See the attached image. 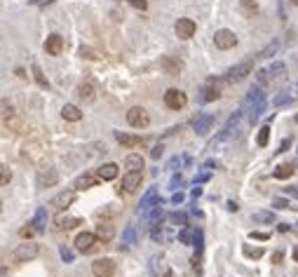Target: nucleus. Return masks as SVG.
<instances>
[{
    "label": "nucleus",
    "instance_id": "f257e3e1",
    "mask_svg": "<svg viewBox=\"0 0 298 277\" xmlns=\"http://www.w3.org/2000/svg\"><path fill=\"white\" fill-rule=\"evenodd\" d=\"M244 106L249 108V120H258V116L266 110V94H263V90L260 87H252L249 90V96H246Z\"/></svg>",
    "mask_w": 298,
    "mask_h": 277
},
{
    "label": "nucleus",
    "instance_id": "f03ea898",
    "mask_svg": "<svg viewBox=\"0 0 298 277\" xmlns=\"http://www.w3.org/2000/svg\"><path fill=\"white\" fill-rule=\"evenodd\" d=\"M127 122L132 124V127H136V130H141V127H148L150 124V116H148V110L141 106H134L127 110Z\"/></svg>",
    "mask_w": 298,
    "mask_h": 277
},
{
    "label": "nucleus",
    "instance_id": "7ed1b4c3",
    "mask_svg": "<svg viewBox=\"0 0 298 277\" xmlns=\"http://www.w3.org/2000/svg\"><path fill=\"white\" fill-rule=\"evenodd\" d=\"M252 62H242L237 64V66H232V68L226 70V82H240V80H244L249 73H252Z\"/></svg>",
    "mask_w": 298,
    "mask_h": 277
},
{
    "label": "nucleus",
    "instance_id": "20e7f679",
    "mask_svg": "<svg viewBox=\"0 0 298 277\" xmlns=\"http://www.w3.org/2000/svg\"><path fill=\"white\" fill-rule=\"evenodd\" d=\"M186 104H188V96L181 90H167L164 92V106L172 108V110H181Z\"/></svg>",
    "mask_w": 298,
    "mask_h": 277
},
{
    "label": "nucleus",
    "instance_id": "39448f33",
    "mask_svg": "<svg viewBox=\"0 0 298 277\" xmlns=\"http://www.w3.org/2000/svg\"><path fill=\"white\" fill-rule=\"evenodd\" d=\"M38 244L36 242H24V244H19L14 249V258L16 261H22V263H26V261H33L36 256H38Z\"/></svg>",
    "mask_w": 298,
    "mask_h": 277
},
{
    "label": "nucleus",
    "instance_id": "423d86ee",
    "mask_svg": "<svg viewBox=\"0 0 298 277\" xmlns=\"http://www.w3.org/2000/svg\"><path fill=\"white\" fill-rule=\"evenodd\" d=\"M202 96H200V99L204 101V104H209V101H216L218 99V96H221V82H218V80H216V78H209V80H206V85L202 87Z\"/></svg>",
    "mask_w": 298,
    "mask_h": 277
},
{
    "label": "nucleus",
    "instance_id": "0eeeda50",
    "mask_svg": "<svg viewBox=\"0 0 298 277\" xmlns=\"http://www.w3.org/2000/svg\"><path fill=\"white\" fill-rule=\"evenodd\" d=\"M195 22L192 19H188V16H181L178 22H176V26H174V31H176V36L181 40H188V38H192L195 36Z\"/></svg>",
    "mask_w": 298,
    "mask_h": 277
},
{
    "label": "nucleus",
    "instance_id": "6e6552de",
    "mask_svg": "<svg viewBox=\"0 0 298 277\" xmlns=\"http://www.w3.org/2000/svg\"><path fill=\"white\" fill-rule=\"evenodd\" d=\"M214 42L218 50H230V47L237 45V36L232 31H228V28H221V31L214 33Z\"/></svg>",
    "mask_w": 298,
    "mask_h": 277
},
{
    "label": "nucleus",
    "instance_id": "1a4fd4ad",
    "mask_svg": "<svg viewBox=\"0 0 298 277\" xmlns=\"http://www.w3.org/2000/svg\"><path fill=\"white\" fill-rule=\"evenodd\" d=\"M296 99H298V82H294L291 87L282 90V92H280L275 99H272V106L282 108V106H286V104H291V101H296Z\"/></svg>",
    "mask_w": 298,
    "mask_h": 277
},
{
    "label": "nucleus",
    "instance_id": "9d476101",
    "mask_svg": "<svg viewBox=\"0 0 298 277\" xmlns=\"http://www.w3.org/2000/svg\"><path fill=\"white\" fill-rule=\"evenodd\" d=\"M158 204H164V202L158 198V190H155V188H150V190H148L144 198H141V204H138V214H148V212H150V209H155Z\"/></svg>",
    "mask_w": 298,
    "mask_h": 277
},
{
    "label": "nucleus",
    "instance_id": "9b49d317",
    "mask_svg": "<svg viewBox=\"0 0 298 277\" xmlns=\"http://www.w3.org/2000/svg\"><path fill=\"white\" fill-rule=\"evenodd\" d=\"M92 272L94 277H110L115 272V263L110 258H96L92 263Z\"/></svg>",
    "mask_w": 298,
    "mask_h": 277
},
{
    "label": "nucleus",
    "instance_id": "f8f14e48",
    "mask_svg": "<svg viewBox=\"0 0 298 277\" xmlns=\"http://www.w3.org/2000/svg\"><path fill=\"white\" fill-rule=\"evenodd\" d=\"M96 232H80L76 238V249L78 252H82V254H87V252H92L94 249V242H96Z\"/></svg>",
    "mask_w": 298,
    "mask_h": 277
},
{
    "label": "nucleus",
    "instance_id": "ddd939ff",
    "mask_svg": "<svg viewBox=\"0 0 298 277\" xmlns=\"http://www.w3.org/2000/svg\"><path fill=\"white\" fill-rule=\"evenodd\" d=\"M64 50V38L59 36V33H52V36H47L45 40V52L52 54V56H59Z\"/></svg>",
    "mask_w": 298,
    "mask_h": 277
},
{
    "label": "nucleus",
    "instance_id": "4468645a",
    "mask_svg": "<svg viewBox=\"0 0 298 277\" xmlns=\"http://www.w3.org/2000/svg\"><path fill=\"white\" fill-rule=\"evenodd\" d=\"M76 202V192L73 190H64V192H59V195H54L52 198V207H56V209H66V207H70Z\"/></svg>",
    "mask_w": 298,
    "mask_h": 277
},
{
    "label": "nucleus",
    "instance_id": "2eb2a0df",
    "mask_svg": "<svg viewBox=\"0 0 298 277\" xmlns=\"http://www.w3.org/2000/svg\"><path fill=\"white\" fill-rule=\"evenodd\" d=\"M141 178H144L141 172H130V174L122 176V186H120V188H124V192H134L138 186H141Z\"/></svg>",
    "mask_w": 298,
    "mask_h": 277
},
{
    "label": "nucleus",
    "instance_id": "dca6fc26",
    "mask_svg": "<svg viewBox=\"0 0 298 277\" xmlns=\"http://www.w3.org/2000/svg\"><path fill=\"white\" fill-rule=\"evenodd\" d=\"M212 124H214V116H209V113H202L192 120V130L198 132V134H206V132L212 130Z\"/></svg>",
    "mask_w": 298,
    "mask_h": 277
},
{
    "label": "nucleus",
    "instance_id": "f3484780",
    "mask_svg": "<svg viewBox=\"0 0 298 277\" xmlns=\"http://www.w3.org/2000/svg\"><path fill=\"white\" fill-rule=\"evenodd\" d=\"M54 224H56V228H59V230H70V228H76V226H82V218L70 216V214H59Z\"/></svg>",
    "mask_w": 298,
    "mask_h": 277
},
{
    "label": "nucleus",
    "instance_id": "a211bd4d",
    "mask_svg": "<svg viewBox=\"0 0 298 277\" xmlns=\"http://www.w3.org/2000/svg\"><path fill=\"white\" fill-rule=\"evenodd\" d=\"M115 141H118V144H122L124 148L144 146V138H141V136H134V134H124V132H115Z\"/></svg>",
    "mask_w": 298,
    "mask_h": 277
},
{
    "label": "nucleus",
    "instance_id": "6ab92c4d",
    "mask_svg": "<svg viewBox=\"0 0 298 277\" xmlns=\"http://www.w3.org/2000/svg\"><path fill=\"white\" fill-rule=\"evenodd\" d=\"M59 181V174L54 170H40L38 172V188H52Z\"/></svg>",
    "mask_w": 298,
    "mask_h": 277
},
{
    "label": "nucleus",
    "instance_id": "aec40b11",
    "mask_svg": "<svg viewBox=\"0 0 298 277\" xmlns=\"http://www.w3.org/2000/svg\"><path fill=\"white\" fill-rule=\"evenodd\" d=\"M162 68L167 70V76H178L181 68H184V64L178 62V59H174V56H164L162 59Z\"/></svg>",
    "mask_w": 298,
    "mask_h": 277
},
{
    "label": "nucleus",
    "instance_id": "412c9836",
    "mask_svg": "<svg viewBox=\"0 0 298 277\" xmlns=\"http://www.w3.org/2000/svg\"><path fill=\"white\" fill-rule=\"evenodd\" d=\"M62 116H64V120L78 122V120H82V110H80L78 106H73V104H66V106L62 108Z\"/></svg>",
    "mask_w": 298,
    "mask_h": 277
},
{
    "label": "nucleus",
    "instance_id": "4be33fe9",
    "mask_svg": "<svg viewBox=\"0 0 298 277\" xmlns=\"http://www.w3.org/2000/svg\"><path fill=\"white\" fill-rule=\"evenodd\" d=\"M124 167L130 172H141L144 170V158L138 153H130L127 158H124Z\"/></svg>",
    "mask_w": 298,
    "mask_h": 277
},
{
    "label": "nucleus",
    "instance_id": "5701e85b",
    "mask_svg": "<svg viewBox=\"0 0 298 277\" xmlns=\"http://www.w3.org/2000/svg\"><path fill=\"white\" fill-rule=\"evenodd\" d=\"M96 238H99L101 242H110V240L115 238V228L110 224H99L96 226Z\"/></svg>",
    "mask_w": 298,
    "mask_h": 277
},
{
    "label": "nucleus",
    "instance_id": "b1692460",
    "mask_svg": "<svg viewBox=\"0 0 298 277\" xmlns=\"http://www.w3.org/2000/svg\"><path fill=\"white\" fill-rule=\"evenodd\" d=\"M115 176H118V164L108 162V164L99 167V178H101V181H113Z\"/></svg>",
    "mask_w": 298,
    "mask_h": 277
},
{
    "label": "nucleus",
    "instance_id": "393cba45",
    "mask_svg": "<svg viewBox=\"0 0 298 277\" xmlns=\"http://www.w3.org/2000/svg\"><path fill=\"white\" fill-rule=\"evenodd\" d=\"M31 224H33V228H36L38 232L45 230V226H47V209L45 207H38V212H36V218H33Z\"/></svg>",
    "mask_w": 298,
    "mask_h": 277
},
{
    "label": "nucleus",
    "instance_id": "a878e982",
    "mask_svg": "<svg viewBox=\"0 0 298 277\" xmlns=\"http://www.w3.org/2000/svg\"><path fill=\"white\" fill-rule=\"evenodd\" d=\"M96 181H99V178L94 176V174H82V176L76 178V188H78V190H84V188H92V186H96Z\"/></svg>",
    "mask_w": 298,
    "mask_h": 277
},
{
    "label": "nucleus",
    "instance_id": "bb28decb",
    "mask_svg": "<svg viewBox=\"0 0 298 277\" xmlns=\"http://www.w3.org/2000/svg\"><path fill=\"white\" fill-rule=\"evenodd\" d=\"M78 96L84 101V104H92L94 101V87L90 82H82V85L78 87Z\"/></svg>",
    "mask_w": 298,
    "mask_h": 277
},
{
    "label": "nucleus",
    "instance_id": "cd10ccee",
    "mask_svg": "<svg viewBox=\"0 0 298 277\" xmlns=\"http://www.w3.org/2000/svg\"><path fill=\"white\" fill-rule=\"evenodd\" d=\"M31 73H33V78H36V82H38L42 90H50V80L45 78V73H42V68H40L38 64H31Z\"/></svg>",
    "mask_w": 298,
    "mask_h": 277
},
{
    "label": "nucleus",
    "instance_id": "c85d7f7f",
    "mask_svg": "<svg viewBox=\"0 0 298 277\" xmlns=\"http://www.w3.org/2000/svg\"><path fill=\"white\" fill-rule=\"evenodd\" d=\"M277 50H280V40H272V42H268L258 54H256V59H268V56H275Z\"/></svg>",
    "mask_w": 298,
    "mask_h": 277
},
{
    "label": "nucleus",
    "instance_id": "c756f323",
    "mask_svg": "<svg viewBox=\"0 0 298 277\" xmlns=\"http://www.w3.org/2000/svg\"><path fill=\"white\" fill-rule=\"evenodd\" d=\"M268 73H270V80H272V78H275V80H282V78L286 76V68H284V64L275 62L270 68H268Z\"/></svg>",
    "mask_w": 298,
    "mask_h": 277
},
{
    "label": "nucleus",
    "instance_id": "7c9ffc66",
    "mask_svg": "<svg viewBox=\"0 0 298 277\" xmlns=\"http://www.w3.org/2000/svg\"><path fill=\"white\" fill-rule=\"evenodd\" d=\"M294 174V167L291 164H277L275 170H272V176L275 178H289Z\"/></svg>",
    "mask_w": 298,
    "mask_h": 277
},
{
    "label": "nucleus",
    "instance_id": "2f4dec72",
    "mask_svg": "<svg viewBox=\"0 0 298 277\" xmlns=\"http://www.w3.org/2000/svg\"><path fill=\"white\" fill-rule=\"evenodd\" d=\"M136 230H134V226H127L124 228V232H122V244H127V246H132V244H136Z\"/></svg>",
    "mask_w": 298,
    "mask_h": 277
},
{
    "label": "nucleus",
    "instance_id": "473e14b6",
    "mask_svg": "<svg viewBox=\"0 0 298 277\" xmlns=\"http://www.w3.org/2000/svg\"><path fill=\"white\" fill-rule=\"evenodd\" d=\"M242 254H244L246 258H260V256H263V249H260V246L244 244V246H242Z\"/></svg>",
    "mask_w": 298,
    "mask_h": 277
},
{
    "label": "nucleus",
    "instance_id": "72a5a7b5",
    "mask_svg": "<svg viewBox=\"0 0 298 277\" xmlns=\"http://www.w3.org/2000/svg\"><path fill=\"white\" fill-rule=\"evenodd\" d=\"M178 242H181V244H190V242H195V230H192V228H184V230L178 232Z\"/></svg>",
    "mask_w": 298,
    "mask_h": 277
},
{
    "label": "nucleus",
    "instance_id": "f704fd0d",
    "mask_svg": "<svg viewBox=\"0 0 298 277\" xmlns=\"http://www.w3.org/2000/svg\"><path fill=\"white\" fill-rule=\"evenodd\" d=\"M256 141H258V146H260V148H266V146H268V141H270V124H263V127H260L258 138H256Z\"/></svg>",
    "mask_w": 298,
    "mask_h": 277
},
{
    "label": "nucleus",
    "instance_id": "c9c22d12",
    "mask_svg": "<svg viewBox=\"0 0 298 277\" xmlns=\"http://www.w3.org/2000/svg\"><path fill=\"white\" fill-rule=\"evenodd\" d=\"M80 56H82V59H90V62L101 59V54L96 52V50H92V47H80Z\"/></svg>",
    "mask_w": 298,
    "mask_h": 277
},
{
    "label": "nucleus",
    "instance_id": "e433bc0d",
    "mask_svg": "<svg viewBox=\"0 0 298 277\" xmlns=\"http://www.w3.org/2000/svg\"><path fill=\"white\" fill-rule=\"evenodd\" d=\"M240 5H242V10H244V14H256L258 12V5L254 2V0H240Z\"/></svg>",
    "mask_w": 298,
    "mask_h": 277
},
{
    "label": "nucleus",
    "instance_id": "4c0bfd02",
    "mask_svg": "<svg viewBox=\"0 0 298 277\" xmlns=\"http://www.w3.org/2000/svg\"><path fill=\"white\" fill-rule=\"evenodd\" d=\"M254 221L256 224H272V212H256Z\"/></svg>",
    "mask_w": 298,
    "mask_h": 277
},
{
    "label": "nucleus",
    "instance_id": "58836bf2",
    "mask_svg": "<svg viewBox=\"0 0 298 277\" xmlns=\"http://www.w3.org/2000/svg\"><path fill=\"white\" fill-rule=\"evenodd\" d=\"M169 221H172V224H176V226H186L188 216H186L184 212H172V214H169Z\"/></svg>",
    "mask_w": 298,
    "mask_h": 277
},
{
    "label": "nucleus",
    "instance_id": "ea45409f",
    "mask_svg": "<svg viewBox=\"0 0 298 277\" xmlns=\"http://www.w3.org/2000/svg\"><path fill=\"white\" fill-rule=\"evenodd\" d=\"M162 218H164V212H162V204H158V207L153 209V214H150V224L158 226V224L162 221Z\"/></svg>",
    "mask_w": 298,
    "mask_h": 277
},
{
    "label": "nucleus",
    "instance_id": "a19ab883",
    "mask_svg": "<svg viewBox=\"0 0 298 277\" xmlns=\"http://www.w3.org/2000/svg\"><path fill=\"white\" fill-rule=\"evenodd\" d=\"M256 80H258L260 85H268V82H270V73H268V68H260L258 73H256Z\"/></svg>",
    "mask_w": 298,
    "mask_h": 277
},
{
    "label": "nucleus",
    "instance_id": "79ce46f5",
    "mask_svg": "<svg viewBox=\"0 0 298 277\" xmlns=\"http://www.w3.org/2000/svg\"><path fill=\"white\" fill-rule=\"evenodd\" d=\"M59 254H62L64 263H73V252H70L68 246H62V249H59Z\"/></svg>",
    "mask_w": 298,
    "mask_h": 277
},
{
    "label": "nucleus",
    "instance_id": "37998d69",
    "mask_svg": "<svg viewBox=\"0 0 298 277\" xmlns=\"http://www.w3.org/2000/svg\"><path fill=\"white\" fill-rule=\"evenodd\" d=\"M0 172H2V178H0V184L8 186L10 178H12V174H10V167H8V164H2V167H0Z\"/></svg>",
    "mask_w": 298,
    "mask_h": 277
},
{
    "label": "nucleus",
    "instance_id": "c03bdc74",
    "mask_svg": "<svg viewBox=\"0 0 298 277\" xmlns=\"http://www.w3.org/2000/svg\"><path fill=\"white\" fill-rule=\"evenodd\" d=\"M36 228H33V224H28V228H22V230H19V235H22V238H33V235H36Z\"/></svg>",
    "mask_w": 298,
    "mask_h": 277
},
{
    "label": "nucleus",
    "instance_id": "a18cd8bd",
    "mask_svg": "<svg viewBox=\"0 0 298 277\" xmlns=\"http://www.w3.org/2000/svg\"><path fill=\"white\" fill-rule=\"evenodd\" d=\"M212 178V172H200L198 176H195V184H206Z\"/></svg>",
    "mask_w": 298,
    "mask_h": 277
},
{
    "label": "nucleus",
    "instance_id": "49530a36",
    "mask_svg": "<svg viewBox=\"0 0 298 277\" xmlns=\"http://www.w3.org/2000/svg\"><path fill=\"white\" fill-rule=\"evenodd\" d=\"M249 238H252V240H260V242H266V240L270 238V235H268V232H260V230H252V232H249Z\"/></svg>",
    "mask_w": 298,
    "mask_h": 277
},
{
    "label": "nucleus",
    "instance_id": "de8ad7c7",
    "mask_svg": "<svg viewBox=\"0 0 298 277\" xmlns=\"http://www.w3.org/2000/svg\"><path fill=\"white\" fill-rule=\"evenodd\" d=\"M132 8H136V10H146L148 8V0H127Z\"/></svg>",
    "mask_w": 298,
    "mask_h": 277
},
{
    "label": "nucleus",
    "instance_id": "09e8293b",
    "mask_svg": "<svg viewBox=\"0 0 298 277\" xmlns=\"http://www.w3.org/2000/svg\"><path fill=\"white\" fill-rule=\"evenodd\" d=\"M272 207H277V209H289V202L284 200V198H275V200H272Z\"/></svg>",
    "mask_w": 298,
    "mask_h": 277
},
{
    "label": "nucleus",
    "instance_id": "8fccbe9b",
    "mask_svg": "<svg viewBox=\"0 0 298 277\" xmlns=\"http://www.w3.org/2000/svg\"><path fill=\"white\" fill-rule=\"evenodd\" d=\"M162 150H164V148H162V144H158V146H155L153 150H150V158H153V160H158V158L162 155Z\"/></svg>",
    "mask_w": 298,
    "mask_h": 277
},
{
    "label": "nucleus",
    "instance_id": "3c124183",
    "mask_svg": "<svg viewBox=\"0 0 298 277\" xmlns=\"http://www.w3.org/2000/svg\"><path fill=\"white\" fill-rule=\"evenodd\" d=\"M289 146H291V138H284L282 144H280V150H275V153H286V150H289Z\"/></svg>",
    "mask_w": 298,
    "mask_h": 277
},
{
    "label": "nucleus",
    "instance_id": "603ef678",
    "mask_svg": "<svg viewBox=\"0 0 298 277\" xmlns=\"http://www.w3.org/2000/svg\"><path fill=\"white\" fill-rule=\"evenodd\" d=\"M186 200V195H184V192H181V190H178V192H174V195H172V202H174V204H181V202H184Z\"/></svg>",
    "mask_w": 298,
    "mask_h": 277
},
{
    "label": "nucleus",
    "instance_id": "864d4df0",
    "mask_svg": "<svg viewBox=\"0 0 298 277\" xmlns=\"http://www.w3.org/2000/svg\"><path fill=\"white\" fill-rule=\"evenodd\" d=\"M181 186H184V176H181V174L172 178V188H174V190H176V188H181Z\"/></svg>",
    "mask_w": 298,
    "mask_h": 277
},
{
    "label": "nucleus",
    "instance_id": "5fc2aeb1",
    "mask_svg": "<svg viewBox=\"0 0 298 277\" xmlns=\"http://www.w3.org/2000/svg\"><path fill=\"white\" fill-rule=\"evenodd\" d=\"M10 116H12V108H8V101L2 99V120H8Z\"/></svg>",
    "mask_w": 298,
    "mask_h": 277
},
{
    "label": "nucleus",
    "instance_id": "6e6d98bb",
    "mask_svg": "<svg viewBox=\"0 0 298 277\" xmlns=\"http://www.w3.org/2000/svg\"><path fill=\"white\" fill-rule=\"evenodd\" d=\"M282 258H284V252L282 249H277L275 254H272V263H282Z\"/></svg>",
    "mask_w": 298,
    "mask_h": 277
},
{
    "label": "nucleus",
    "instance_id": "4d7b16f0",
    "mask_svg": "<svg viewBox=\"0 0 298 277\" xmlns=\"http://www.w3.org/2000/svg\"><path fill=\"white\" fill-rule=\"evenodd\" d=\"M150 238H153L155 242H162V232L158 230V226H155V228H153V232H150Z\"/></svg>",
    "mask_w": 298,
    "mask_h": 277
},
{
    "label": "nucleus",
    "instance_id": "13d9d810",
    "mask_svg": "<svg viewBox=\"0 0 298 277\" xmlns=\"http://www.w3.org/2000/svg\"><path fill=\"white\" fill-rule=\"evenodd\" d=\"M190 195H192V198H200V195H202V188H200V184H195V188L190 190Z\"/></svg>",
    "mask_w": 298,
    "mask_h": 277
},
{
    "label": "nucleus",
    "instance_id": "bf43d9fd",
    "mask_svg": "<svg viewBox=\"0 0 298 277\" xmlns=\"http://www.w3.org/2000/svg\"><path fill=\"white\" fill-rule=\"evenodd\" d=\"M178 164H181V160H178V158H172V162H169V170H176Z\"/></svg>",
    "mask_w": 298,
    "mask_h": 277
},
{
    "label": "nucleus",
    "instance_id": "052dcab7",
    "mask_svg": "<svg viewBox=\"0 0 298 277\" xmlns=\"http://www.w3.org/2000/svg\"><path fill=\"white\" fill-rule=\"evenodd\" d=\"M228 209H230V212H237V209H240V204H237L235 200H228Z\"/></svg>",
    "mask_w": 298,
    "mask_h": 277
},
{
    "label": "nucleus",
    "instance_id": "680f3d73",
    "mask_svg": "<svg viewBox=\"0 0 298 277\" xmlns=\"http://www.w3.org/2000/svg\"><path fill=\"white\" fill-rule=\"evenodd\" d=\"M45 2H50V0H28V5H45Z\"/></svg>",
    "mask_w": 298,
    "mask_h": 277
},
{
    "label": "nucleus",
    "instance_id": "e2e57ef3",
    "mask_svg": "<svg viewBox=\"0 0 298 277\" xmlns=\"http://www.w3.org/2000/svg\"><path fill=\"white\" fill-rule=\"evenodd\" d=\"M280 230H282V232H289V224H280Z\"/></svg>",
    "mask_w": 298,
    "mask_h": 277
},
{
    "label": "nucleus",
    "instance_id": "0e129e2a",
    "mask_svg": "<svg viewBox=\"0 0 298 277\" xmlns=\"http://www.w3.org/2000/svg\"><path fill=\"white\" fill-rule=\"evenodd\" d=\"M162 277H172V270H164V275Z\"/></svg>",
    "mask_w": 298,
    "mask_h": 277
},
{
    "label": "nucleus",
    "instance_id": "69168bd1",
    "mask_svg": "<svg viewBox=\"0 0 298 277\" xmlns=\"http://www.w3.org/2000/svg\"><path fill=\"white\" fill-rule=\"evenodd\" d=\"M294 258H296V261H298V246H296V249H294Z\"/></svg>",
    "mask_w": 298,
    "mask_h": 277
},
{
    "label": "nucleus",
    "instance_id": "338daca9",
    "mask_svg": "<svg viewBox=\"0 0 298 277\" xmlns=\"http://www.w3.org/2000/svg\"><path fill=\"white\" fill-rule=\"evenodd\" d=\"M294 120H296V122H298V113H296V118H294Z\"/></svg>",
    "mask_w": 298,
    "mask_h": 277
},
{
    "label": "nucleus",
    "instance_id": "774afa93",
    "mask_svg": "<svg viewBox=\"0 0 298 277\" xmlns=\"http://www.w3.org/2000/svg\"><path fill=\"white\" fill-rule=\"evenodd\" d=\"M294 5H298V0H294Z\"/></svg>",
    "mask_w": 298,
    "mask_h": 277
}]
</instances>
